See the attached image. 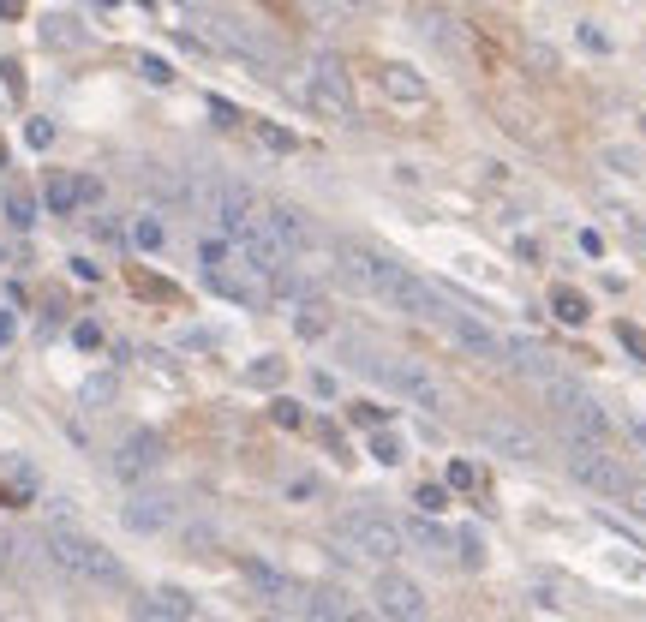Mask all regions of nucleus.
<instances>
[{
	"label": "nucleus",
	"mask_w": 646,
	"mask_h": 622,
	"mask_svg": "<svg viewBox=\"0 0 646 622\" xmlns=\"http://www.w3.org/2000/svg\"><path fill=\"white\" fill-rule=\"evenodd\" d=\"M335 258H342V263H335V270H342V281H347L353 293H365V300L395 305V311H407V318H437V311H443V293L431 288V281H419L407 263L383 258V252L347 240Z\"/></svg>",
	"instance_id": "1"
},
{
	"label": "nucleus",
	"mask_w": 646,
	"mask_h": 622,
	"mask_svg": "<svg viewBox=\"0 0 646 622\" xmlns=\"http://www.w3.org/2000/svg\"><path fill=\"white\" fill-rule=\"evenodd\" d=\"M562 455H569V473L587 485V491L611 497V503H629L634 473L611 455V443H587V437H562Z\"/></svg>",
	"instance_id": "2"
},
{
	"label": "nucleus",
	"mask_w": 646,
	"mask_h": 622,
	"mask_svg": "<svg viewBox=\"0 0 646 622\" xmlns=\"http://www.w3.org/2000/svg\"><path fill=\"white\" fill-rule=\"evenodd\" d=\"M48 557H55L66 575H78V580H96V587H120V563H114V550H102L96 538H84V533H72V527H48Z\"/></svg>",
	"instance_id": "3"
},
{
	"label": "nucleus",
	"mask_w": 646,
	"mask_h": 622,
	"mask_svg": "<svg viewBox=\"0 0 646 622\" xmlns=\"http://www.w3.org/2000/svg\"><path fill=\"white\" fill-rule=\"evenodd\" d=\"M335 538H342L353 557H372V563H395L407 545V533L389 515H377V508H347L342 521H335Z\"/></svg>",
	"instance_id": "4"
},
{
	"label": "nucleus",
	"mask_w": 646,
	"mask_h": 622,
	"mask_svg": "<svg viewBox=\"0 0 646 622\" xmlns=\"http://www.w3.org/2000/svg\"><path fill=\"white\" fill-rule=\"evenodd\" d=\"M437 293H443V288H437ZM437 323L449 330V341H455L461 353H473V360H491V365H502V335L491 330L485 318H479L473 305H455V300L443 293V311H437Z\"/></svg>",
	"instance_id": "5"
},
{
	"label": "nucleus",
	"mask_w": 646,
	"mask_h": 622,
	"mask_svg": "<svg viewBox=\"0 0 646 622\" xmlns=\"http://www.w3.org/2000/svg\"><path fill=\"white\" fill-rule=\"evenodd\" d=\"M305 102H312L323 120H353V73H347L335 54H317L312 84H305Z\"/></svg>",
	"instance_id": "6"
},
{
	"label": "nucleus",
	"mask_w": 646,
	"mask_h": 622,
	"mask_svg": "<svg viewBox=\"0 0 646 622\" xmlns=\"http://www.w3.org/2000/svg\"><path fill=\"white\" fill-rule=\"evenodd\" d=\"M204 281H210V293H222V300H234V305H245V311H258L263 300H270V281H263L252 263L234 252V258H222V263H210L204 270Z\"/></svg>",
	"instance_id": "7"
},
{
	"label": "nucleus",
	"mask_w": 646,
	"mask_h": 622,
	"mask_svg": "<svg viewBox=\"0 0 646 622\" xmlns=\"http://www.w3.org/2000/svg\"><path fill=\"white\" fill-rule=\"evenodd\" d=\"M372 598H377V610H383L389 622H425V593H419L407 575H395V568H383V575H377Z\"/></svg>",
	"instance_id": "8"
},
{
	"label": "nucleus",
	"mask_w": 646,
	"mask_h": 622,
	"mask_svg": "<svg viewBox=\"0 0 646 622\" xmlns=\"http://www.w3.org/2000/svg\"><path fill=\"white\" fill-rule=\"evenodd\" d=\"M383 371H389V383H395L413 407H425L431 420H449V390L431 371H419V365H383Z\"/></svg>",
	"instance_id": "9"
},
{
	"label": "nucleus",
	"mask_w": 646,
	"mask_h": 622,
	"mask_svg": "<svg viewBox=\"0 0 646 622\" xmlns=\"http://www.w3.org/2000/svg\"><path fill=\"white\" fill-rule=\"evenodd\" d=\"M377 90H383L395 108H425V102H431L425 73H413L407 60H389V66H377Z\"/></svg>",
	"instance_id": "10"
},
{
	"label": "nucleus",
	"mask_w": 646,
	"mask_h": 622,
	"mask_svg": "<svg viewBox=\"0 0 646 622\" xmlns=\"http://www.w3.org/2000/svg\"><path fill=\"white\" fill-rule=\"evenodd\" d=\"M162 467V443L150 431H138V437H126V443L114 449V473L120 479H144V473H156Z\"/></svg>",
	"instance_id": "11"
},
{
	"label": "nucleus",
	"mask_w": 646,
	"mask_h": 622,
	"mask_svg": "<svg viewBox=\"0 0 646 622\" xmlns=\"http://www.w3.org/2000/svg\"><path fill=\"white\" fill-rule=\"evenodd\" d=\"M263 228H270L287 252H305V246H312V222H305L293 203H270V210H263Z\"/></svg>",
	"instance_id": "12"
},
{
	"label": "nucleus",
	"mask_w": 646,
	"mask_h": 622,
	"mask_svg": "<svg viewBox=\"0 0 646 622\" xmlns=\"http://www.w3.org/2000/svg\"><path fill=\"white\" fill-rule=\"evenodd\" d=\"M245 580H252V587H258L263 598H270V605H300V587H293V580L282 575V568H270V563H258V557H245Z\"/></svg>",
	"instance_id": "13"
},
{
	"label": "nucleus",
	"mask_w": 646,
	"mask_h": 622,
	"mask_svg": "<svg viewBox=\"0 0 646 622\" xmlns=\"http://www.w3.org/2000/svg\"><path fill=\"white\" fill-rule=\"evenodd\" d=\"M479 437H485L497 455H515V461H527V455H539V443H532L521 425H509V420H485L479 425Z\"/></svg>",
	"instance_id": "14"
},
{
	"label": "nucleus",
	"mask_w": 646,
	"mask_h": 622,
	"mask_svg": "<svg viewBox=\"0 0 646 622\" xmlns=\"http://www.w3.org/2000/svg\"><path fill=\"white\" fill-rule=\"evenodd\" d=\"M502 365H515L521 377H539V383H545V377H557V360H551V353H539L532 341H502Z\"/></svg>",
	"instance_id": "15"
},
{
	"label": "nucleus",
	"mask_w": 646,
	"mask_h": 622,
	"mask_svg": "<svg viewBox=\"0 0 646 622\" xmlns=\"http://www.w3.org/2000/svg\"><path fill=\"white\" fill-rule=\"evenodd\" d=\"M419 18H425V25H419L425 43H437L443 54H467V30H455V18H443V13H419Z\"/></svg>",
	"instance_id": "16"
},
{
	"label": "nucleus",
	"mask_w": 646,
	"mask_h": 622,
	"mask_svg": "<svg viewBox=\"0 0 646 622\" xmlns=\"http://www.w3.org/2000/svg\"><path fill=\"white\" fill-rule=\"evenodd\" d=\"M300 622H347L342 593H300Z\"/></svg>",
	"instance_id": "17"
},
{
	"label": "nucleus",
	"mask_w": 646,
	"mask_h": 622,
	"mask_svg": "<svg viewBox=\"0 0 646 622\" xmlns=\"http://www.w3.org/2000/svg\"><path fill=\"white\" fill-rule=\"evenodd\" d=\"M551 311H557L569 330H581V323L592 318V311H587V293H574V288H551Z\"/></svg>",
	"instance_id": "18"
},
{
	"label": "nucleus",
	"mask_w": 646,
	"mask_h": 622,
	"mask_svg": "<svg viewBox=\"0 0 646 622\" xmlns=\"http://www.w3.org/2000/svg\"><path fill=\"white\" fill-rule=\"evenodd\" d=\"M521 66H527L532 78H557V73H562V66H557V48H551V43H532V36L521 43Z\"/></svg>",
	"instance_id": "19"
},
{
	"label": "nucleus",
	"mask_w": 646,
	"mask_h": 622,
	"mask_svg": "<svg viewBox=\"0 0 646 622\" xmlns=\"http://www.w3.org/2000/svg\"><path fill=\"white\" fill-rule=\"evenodd\" d=\"M162 521H168V503H162V497H144V503L126 508V527H138V533H156Z\"/></svg>",
	"instance_id": "20"
},
{
	"label": "nucleus",
	"mask_w": 646,
	"mask_h": 622,
	"mask_svg": "<svg viewBox=\"0 0 646 622\" xmlns=\"http://www.w3.org/2000/svg\"><path fill=\"white\" fill-rule=\"evenodd\" d=\"M48 210H55V216H72V210H78V180H66V174H55L48 180Z\"/></svg>",
	"instance_id": "21"
},
{
	"label": "nucleus",
	"mask_w": 646,
	"mask_h": 622,
	"mask_svg": "<svg viewBox=\"0 0 646 622\" xmlns=\"http://www.w3.org/2000/svg\"><path fill=\"white\" fill-rule=\"evenodd\" d=\"M150 610H156V617H168V622H186V617H192V598L180 593V587H156V605H150Z\"/></svg>",
	"instance_id": "22"
},
{
	"label": "nucleus",
	"mask_w": 646,
	"mask_h": 622,
	"mask_svg": "<svg viewBox=\"0 0 646 622\" xmlns=\"http://www.w3.org/2000/svg\"><path fill=\"white\" fill-rule=\"evenodd\" d=\"M132 240H138L144 252H162V246H168V228H162L156 216H138V228H132Z\"/></svg>",
	"instance_id": "23"
},
{
	"label": "nucleus",
	"mask_w": 646,
	"mask_h": 622,
	"mask_svg": "<svg viewBox=\"0 0 646 622\" xmlns=\"http://www.w3.org/2000/svg\"><path fill=\"white\" fill-rule=\"evenodd\" d=\"M479 485H485V473L473 461H449V491H479Z\"/></svg>",
	"instance_id": "24"
},
{
	"label": "nucleus",
	"mask_w": 646,
	"mask_h": 622,
	"mask_svg": "<svg viewBox=\"0 0 646 622\" xmlns=\"http://www.w3.org/2000/svg\"><path fill=\"white\" fill-rule=\"evenodd\" d=\"M270 420L282 425V431H300V425H305V413H300V401H287V395H275V401H270Z\"/></svg>",
	"instance_id": "25"
},
{
	"label": "nucleus",
	"mask_w": 646,
	"mask_h": 622,
	"mask_svg": "<svg viewBox=\"0 0 646 622\" xmlns=\"http://www.w3.org/2000/svg\"><path fill=\"white\" fill-rule=\"evenodd\" d=\"M372 461L395 467V461H402V437H395V431H377V437H372Z\"/></svg>",
	"instance_id": "26"
},
{
	"label": "nucleus",
	"mask_w": 646,
	"mask_h": 622,
	"mask_svg": "<svg viewBox=\"0 0 646 622\" xmlns=\"http://www.w3.org/2000/svg\"><path fill=\"white\" fill-rule=\"evenodd\" d=\"M413 503L425 508V515H443V508H449V485H419Z\"/></svg>",
	"instance_id": "27"
},
{
	"label": "nucleus",
	"mask_w": 646,
	"mask_h": 622,
	"mask_svg": "<svg viewBox=\"0 0 646 622\" xmlns=\"http://www.w3.org/2000/svg\"><path fill=\"white\" fill-rule=\"evenodd\" d=\"M6 216H13L18 228H30V222H36V198H25V192H6Z\"/></svg>",
	"instance_id": "28"
},
{
	"label": "nucleus",
	"mask_w": 646,
	"mask_h": 622,
	"mask_svg": "<svg viewBox=\"0 0 646 622\" xmlns=\"http://www.w3.org/2000/svg\"><path fill=\"white\" fill-rule=\"evenodd\" d=\"M455 550H461V563H467V568L485 563V550H479V533H461V538H455Z\"/></svg>",
	"instance_id": "29"
},
{
	"label": "nucleus",
	"mask_w": 646,
	"mask_h": 622,
	"mask_svg": "<svg viewBox=\"0 0 646 622\" xmlns=\"http://www.w3.org/2000/svg\"><path fill=\"white\" fill-rule=\"evenodd\" d=\"M581 48H587V54H611V36H604L599 25H581Z\"/></svg>",
	"instance_id": "30"
},
{
	"label": "nucleus",
	"mask_w": 646,
	"mask_h": 622,
	"mask_svg": "<svg viewBox=\"0 0 646 622\" xmlns=\"http://www.w3.org/2000/svg\"><path fill=\"white\" fill-rule=\"evenodd\" d=\"M617 341H622V348L634 353V360H646V335L634 330V323H617Z\"/></svg>",
	"instance_id": "31"
},
{
	"label": "nucleus",
	"mask_w": 646,
	"mask_h": 622,
	"mask_svg": "<svg viewBox=\"0 0 646 622\" xmlns=\"http://www.w3.org/2000/svg\"><path fill=\"white\" fill-rule=\"evenodd\" d=\"M138 66H144V78H150V84H168V78H174V66H168V60H156V54H144Z\"/></svg>",
	"instance_id": "32"
},
{
	"label": "nucleus",
	"mask_w": 646,
	"mask_h": 622,
	"mask_svg": "<svg viewBox=\"0 0 646 622\" xmlns=\"http://www.w3.org/2000/svg\"><path fill=\"white\" fill-rule=\"evenodd\" d=\"M258 138H263V144H270V150H293V132L270 126V120H263V126H258Z\"/></svg>",
	"instance_id": "33"
},
{
	"label": "nucleus",
	"mask_w": 646,
	"mask_h": 622,
	"mask_svg": "<svg viewBox=\"0 0 646 622\" xmlns=\"http://www.w3.org/2000/svg\"><path fill=\"white\" fill-rule=\"evenodd\" d=\"M25 138H30L36 150H48V144H55V126H48V120H30V126H25Z\"/></svg>",
	"instance_id": "34"
},
{
	"label": "nucleus",
	"mask_w": 646,
	"mask_h": 622,
	"mask_svg": "<svg viewBox=\"0 0 646 622\" xmlns=\"http://www.w3.org/2000/svg\"><path fill=\"white\" fill-rule=\"evenodd\" d=\"M252 383H282V360H258L252 365Z\"/></svg>",
	"instance_id": "35"
},
{
	"label": "nucleus",
	"mask_w": 646,
	"mask_h": 622,
	"mask_svg": "<svg viewBox=\"0 0 646 622\" xmlns=\"http://www.w3.org/2000/svg\"><path fill=\"white\" fill-rule=\"evenodd\" d=\"M347 420H353V425H377V420H383V407H365V401H353V407H347Z\"/></svg>",
	"instance_id": "36"
},
{
	"label": "nucleus",
	"mask_w": 646,
	"mask_h": 622,
	"mask_svg": "<svg viewBox=\"0 0 646 622\" xmlns=\"http://www.w3.org/2000/svg\"><path fill=\"white\" fill-rule=\"evenodd\" d=\"M413 545H431V550H437V545H443V533H437L431 521H413Z\"/></svg>",
	"instance_id": "37"
},
{
	"label": "nucleus",
	"mask_w": 646,
	"mask_h": 622,
	"mask_svg": "<svg viewBox=\"0 0 646 622\" xmlns=\"http://www.w3.org/2000/svg\"><path fill=\"white\" fill-rule=\"evenodd\" d=\"M210 108H215V120H222V126H240V108H234V102H222V96H215Z\"/></svg>",
	"instance_id": "38"
},
{
	"label": "nucleus",
	"mask_w": 646,
	"mask_h": 622,
	"mask_svg": "<svg viewBox=\"0 0 646 622\" xmlns=\"http://www.w3.org/2000/svg\"><path fill=\"white\" fill-rule=\"evenodd\" d=\"M72 335H78V348H102V330H96V323H78Z\"/></svg>",
	"instance_id": "39"
},
{
	"label": "nucleus",
	"mask_w": 646,
	"mask_h": 622,
	"mask_svg": "<svg viewBox=\"0 0 646 622\" xmlns=\"http://www.w3.org/2000/svg\"><path fill=\"white\" fill-rule=\"evenodd\" d=\"M312 390L323 395V401H330V395H335V377H330V371H312Z\"/></svg>",
	"instance_id": "40"
},
{
	"label": "nucleus",
	"mask_w": 646,
	"mask_h": 622,
	"mask_svg": "<svg viewBox=\"0 0 646 622\" xmlns=\"http://www.w3.org/2000/svg\"><path fill=\"white\" fill-rule=\"evenodd\" d=\"M581 252H587V258H599V252H604V240H599L592 228H581Z\"/></svg>",
	"instance_id": "41"
},
{
	"label": "nucleus",
	"mask_w": 646,
	"mask_h": 622,
	"mask_svg": "<svg viewBox=\"0 0 646 622\" xmlns=\"http://www.w3.org/2000/svg\"><path fill=\"white\" fill-rule=\"evenodd\" d=\"M18 6H25V0H0V18H18Z\"/></svg>",
	"instance_id": "42"
},
{
	"label": "nucleus",
	"mask_w": 646,
	"mask_h": 622,
	"mask_svg": "<svg viewBox=\"0 0 646 622\" xmlns=\"http://www.w3.org/2000/svg\"><path fill=\"white\" fill-rule=\"evenodd\" d=\"M347 622H377V617H365V610H359V605H347Z\"/></svg>",
	"instance_id": "43"
},
{
	"label": "nucleus",
	"mask_w": 646,
	"mask_h": 622,
	"mask_svg": "<svg viewBox=\"0 0 646 622\" xmlns=\"http://www.w3.org/2000/svg\"><path fill=\"white\" fill-rule=\"evenodd\" d=\"M629 431H634V443H641V449H646V420H634V425H629Z\"/></svg>",
	"instance_id": "44"
},
{
	"label": "nucleus",
	"mask_w": 646,
	"mask_h": 622,
	"mask_svg": "<svg viewBox=\"0 0 646 622\" xmlns=\"http://www.w3.org/2000/svg\"><path fill=\"white\" fill-rule=\"evenodd\" d=\"M305 6H317V13H330V6H335V0H305Z\"/></svg>",
	"instance_id": "45"
},
{
	"label": "nucleus",
	"mask_w": 646,
	"mask_h": 622,
	"mask_svg": "<svg viewBox=\"0 0 646 622\" xmlns=\"http://www.w3.org/2000/svg\"><path fill=\"white\" fill-rule=\"evenodd\" d=\"M0 622H13V610H6V605H0Z\"/></svg>",
	"instance_id": "46"
}]
</instances>
